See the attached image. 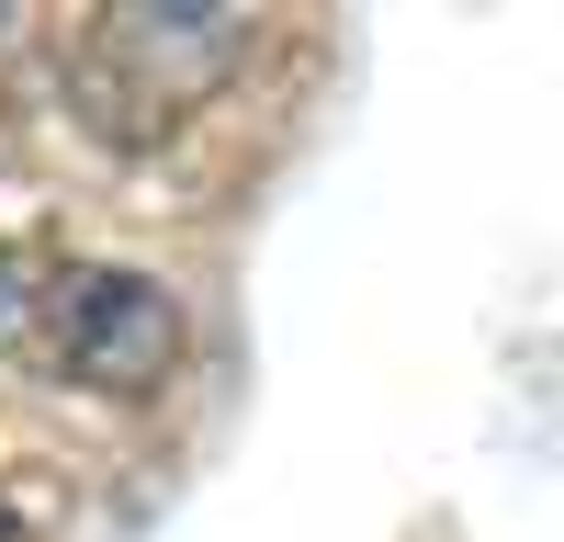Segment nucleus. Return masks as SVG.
Segmentation results:
<instances>
[{
    "label": "nucleus",
    "instance_id": "obj_1",
    "mask_svg": "<svg viewBox=\"0 0 564 542\" xmlns=\"http://www.w3.org/2000/svg\"><path fill=\"white\" fill-rule=\"evenodd\" d=\"M0 361L79 395H159L193 361V316L170 283L79 249H0Z\"/></svg>",
    "mask_w": 564,
    "mask_h": 542
}]
</instances>
